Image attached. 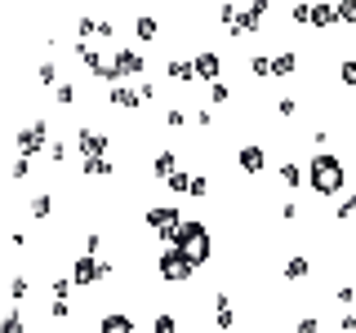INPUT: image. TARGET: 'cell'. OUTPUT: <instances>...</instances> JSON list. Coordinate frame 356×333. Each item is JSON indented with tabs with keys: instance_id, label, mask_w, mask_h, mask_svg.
Listing matches in <instances>:
<instances>
[{
	"instance_id": "obj_3",
	"label": "cell",
	"mask_w": 356,
	"mask_h": 333,
	"mask_svg": "<svg viewBox=\"0 0 356 333\" xmlns=\"http://www.w3.org/2000/svg\"><path fill=\"white\" fill-rule=\"evenodd\" d=\"M107 275H116V262H111V258H89V253H81V258L72 262L76 289H94L98 280H107Z\"/></svg>"
},
{
	"instance_id": "obj_17",
	"label": "cell",
	"mask_w": 356,
	"mask_h": 333,
	"mask_svg": "<svg viewBox=\"0 0 356 333\" xmlns=\"http://www.w3.org/2000/svg\"><path fill=\"white\" fill-rule=\"evenodd\" d=\"M165 76H170V80H178V85H192V80H196V67L183 62V58H170V62H165Z\"/></svg>"
},
{
	"instance_id": "obj_51",
	"label": "cell",
	"mask_w": 356,
	"mask_h": 333,
	"mask_svg": "<svg viewBox=\"0 0 356 333\" xmlns=\"http://www.w3.org/2000/svg\"><path fill=\"white\" fill-rule=\"evenodd\" d=\"M352 147H356V129H352Z\"/></svg>"
},
{
	"instance_id": "obj_13",
	"label": "cell",
	"mask_w": 356,
	"mask_h": 333,
	"mask_svg": "<svg viewBox=\"0 0 356 333\" xmlns=\"http://www.w3.org/2000/svg\"><path fill=\"white\" fill-rule=\"evenodd\" d=\"M214 325L222 333L236 329V311H232V293H227V289H218V293H214Z\"/></svg>"
},
{
	"instance_id": "obj_9",
	"label": "cell",
	"mask_w": 356,
	"mask_h": 333,
	"mask_svg": "<svg viewBox=\"0 0 356 333\" xmlns=\"http://www.w3.org/2000/svg\"><path fill=\"white\" fill-rule=\"evenodd\" d=\"M267 14H272V5H263V0H259V5H250V9H241V14H236V22H232V36H245V31H259V22L267 18Z\"/></svg>"
},
{
	"instance_id": "obj_5",
	"label": "cell",
	"mask_w": 356,
	"mask_h": 333,
	"mask_svg": "<svg viewBox=\"0 0 356 333\" xmlns=\"http://www.w3.org/2000/svg\"><path fill=\"white\" fill-rule=\"evenodd\" d=\"M156 271H161V280H165V284H187L196 266L187 262L178 249H161V258H156Z\"/></svg>"
},
{
	"instance_id": "obj_30",
	"label": "cell",
	"mask_w": 356,
	"mask_h": 333,
	"mask_svg": "<svg viewBox=\"0 0 356 333\" xmlns=\"http://www.w3.org/2000/svg\"><path fill=\"white\" fill-rule=\"evenodd\" d=\"M334 14H339V27H356V0H343V5H334Z\"/></svg>"
},
{
	"instance_id": "obj_16",
	"label": "cell",
	"mask_w": 356,
	"mask_h": 333,
	"mask_svg": "<svg viewBox=\"0 0 356 333\" xmlns=\"http://www.w3.org/2000/svg\"><path fill=\"white\" fill-rule=\"evenodd\" d=\"M143 67H147V62H143V53H134V49H120L116 53V71L120 76H143Z\"/></svg>"
},
{
	"instance_id": "obj_42",
	"label": "cell",
	"mask_w": 356,
	"mask_h": 333,
	"mask_svg": "<svg viewBox=\"0 0 356 333\" xmlns=\"http://www.w3.org/2000/svg\"><path fill=\"white\" fill-rule=\"evenodd\" d=\"M334 302H339V307H352V302H356V289H352V284H343L339 293H334Z\"/></svg>"
},
{
	"instance_id": "obj_28",
	"label": "cell",
	"mask_w": 356,
	"mask_h": 333,
	"mask_svg": "<svg viewBox=\"0 0 356 333\" xmlns=\"http://www.w3.org/2000/svg\"><path fill=\"white\" fill-rule=\"evenodd\" d=\"M98 31H103V22H98V18H89V14H81V18H76V36H98Z\"/></svg>"
},
{
	"instance_id": "obj_22",
	"label": "cell",
	"mask_w": 356,
	"mask_h": 333,
	"mask_svg": "<svg viewBox=\"0 0 356 333\" xmlns=\"http://www.w3.org/2000/svg\"><path fill=\"white\" fill-rule=\"evenodd\" d=\"M178 329H183V325H178L174 311H156V316H152V333H178Z\"/></svg>"
},
{
	"instance_id": "obj_15",
	"label": "cell",
	"mask_w": 356,
	"mask_h": 333,
	"mask_svg": "<svg viewBox=\"0 0 356 333\" xmlns=\"http://www.w3.org/2000/svg\"><path fill=\"white\" fill-rule=\"evenodd\" d=\"M307 275H312V258L307 253H289L285 258V280L298 284V280H307Z\"/></svg>"
},
{
	"instance_id": "obj_26",
	"label": "cell",
	"mask_w": 356,
	"mask_h": 333,
	"mask_svg": "<svg viewBox=\"0 0 356 333\" xmlns=\"http://www.w3.org/2000/svg\"><path fill=\"white\" fill-rule=\"evenodd\" d=\"M165 187H170L174 196H192V169H178V173H174Z\"/></svg>"
},
{
	"instance_id": "obj_11",
	"label": "cell",
	"mask_w": 356,
	"mask_h": 333,
	"mask_svg": "<svg viewBox=\"0 0 356 333\" xmlns=\"http://www.w3.org/2000/svg\"><path fill=\"white\" fill-rule=\"evenodd\" d=\"M236 164H241V173H245V178H254V173H259L263 164H267V151L259 147V142H245V147L236 151Z\"/></svg>"
},
{
	"instance_id": "obj_35",
	"label": "cell",
	"mask_w": 356,
	"mask_h": 333,
	"mask_svg": "<svg viewBox=\"0 0 356 333\" xmlns=\"http://www.w3.org/2000/svg\"><path fill=\"white\" fill-rule=\"evenodd\" d=\"M76 98H81V94H76V85H67V80H63L58 89H54V103H63V107H72Z\"/></svg>"
},
{
	"instance_id": "obj_24",
	"label": "cell",
	"mask_w": 356,
	"mask_h": 333,
	"mask_svg": "<svg viewBox=\"0 0 356 333\" xmlns=\"http://www.w3.org/2000/svg\"><path fill=\"white\" fill-rule=\"evenodd\" d=\"M134 31H138V40H156V31H161V22H156L152 14H138V18H134Z\"/></svg>"
},
{
	"instance_id": "obj_33",
	"label": "cell",
	"mask_w": 356,
	"mask_h": 333,
	"mask_svg": "<svg viewBox=\"0 0 356 333\" xmlns=\"http://www.w3.org/2000/svg\"><path fill=\"white\" fill-rule=\"evenodd\" d=\"M294 333H321V316H312V311H307V316H298L294 320Z\"/></svg>"
},
{
	"instance_id": "obj_14",
	"label": "cell",
	"mask_w": 356,
	"mask_h": 333,
	"mask_svg": "<svg viewBox=\"0 0 356 333\" xmlns=\"http://www.w3.org/2000/svg\"><path fill=\"white\" fill-rule=\"evenodd\" d=\"M178 169H183V160H178V151H161V155L152 160V173L161 178V182H170V178H174Z\"/></svg>"
},
{
	"instance_id": "obj_31",
	"label": "cell",
	"mask_w": 356,
	"mask_h": 333,
	"mask_svg": "<svg viewBox=\"0 0 356 333\" xmlns=\"http://www.w3.org/2000/svg\"><path fill=\"white\" fill-rule=\"evenodd\" d=\"M72 289H76L72 275H54V280H49V293L54 298H72Z\"/></svg>"
},
{
	"instance_id": "obj_2",
	"label": "cell",
	"mask_w": 356,
	"mask_h": 333,
	"mask_svg": "<svg viewBox=\"0 0 356 333\" xmlns=\"http://www.w3.org/2000/svg\"><path fill=\"white\" fill-rule=\"evenodd\" d=\"M343 182H348V169H343L339 155L316 151V155L307 160V187H312L316 196H339V191H343Z\"/></svg>"
},
{
	"instance_id": "obj_8",
	"label": "cell",
	"mask_w": 356,
	"mask_h": 333,
	"mask_svg": "<svg viewBox=\"0 0 356 333\" xmlns=\"http://www.w3.org/2000/svg\"><path fill=\"white\" fill-rule=\"evenodd\" d=\"M98 333H138V325H134V316H129V311L107 307L103 316H98Z\"/></svg>"
},
{
	"instance_id": "obj_44",
	"label": "cell",
	"mask_w": 356,
	"mask_h": 333,
	"mask_svg": "<svg viewBox=\"0 0 356 333\" xmlns=\"http://www.w3.org/2000/svg\"><path fill=\"white\" fill-rule=\"evenodd\" d=\"M98 249H103V236H98V231H89V236H85V253H89V258H94Z\"/></svg>"
},
{
	"instance_id": "obj_4",
	"label": "cell",
	"mask_w": 356,
	"mask_h": 333,
	"mask_svg": "<svg viewBox=\"0 0 356 333\" xmlns=\"http://www.w3.org/2000/svg\"><path fill=\"white\" fill-rule=\"evenodd\" d=\"M143 222L156 231V236L165 240V249L174 244V231L183 227V214H178V205H152V209H143Z\"/></svg>"
},
{
	"instance_id": "obj_12",
	"label": "cell",
	"mask_w": 356,
	"mask_h": 333,
	"mask_svg": "<svg viewBox=\"0 0 356 333\" xmlns=\"http://www.w3.org/2000/svg\"><path fill=\"white\" fill-rule=\"evenodd\" d=\"M107 103L116 107V111H138L143 107V94H138V89H129V85H111L107 89Z\"/></svg>"
},
{
	"instance_id": "obj_19",
	"label": "cell",
	"mask_w": 356,
	"mask_h": 333,
	"mask_svg": "<svg viewBox=\"0 0 356 333\" xmlns=\"http://www.w3.org/2000/svg\"><path fill=\"white\" fill-rule=\"evenodd\" d=\"M307 27H321V31H325V27H339L334 5H312V22H307Z\"/></svg>"
},
{
	"instance_id": "obj_1",
	"label": "cell",
	"mask_w": 356,
	"mask_h": 333,
	"mask_svg": "<svg viewBox=\"0 0 356 333\" xmlns=\"http://www.w3.org/2000/svg\"><path fill=\"white\" fill-rule=\"evenodd\" d=\"M170 249H178L192 266H205L209 258H214V231H209L205 222H196V218H183V227L174 231Z\"/></svg>"
},
{
	"instance_id": "obj_29",
	"label": "cell",
	"mask_w": 356,
	"mask_h": 333,
	"mask_svg": "<svg viewBox=\"0 0 356 333\" xmlns=\"http://www.w3.org/2000/svg\"><path fill=\"white\" fill-rule=\"evenodd\" d=\"M36 80L58 89V62H36Z\"/></svg>"
},
{
	"instance_id": "obj_18",
	"label": "cell",
	"mask_w": 356,
	"mask_h": 333,
	"mask_svg": "<svg viewBox=\"0 0 356 333\" xmlns=\"http://www.w3.org/2000/svg\"><path fill=\"white\" fill-rule=\"evenodd\" d=\"M294 71H298V53L294 49H281L272 58V76H294Z\"/></svg>"
},
{
	"instance_id": "obj_39",
	"label": "cell",
	"mask_w": 356,
	"mask_h": 333,
	"mask_svg": "<svg viewBox=\"0 0 356 333\" xmlns=\"http://www.w3.org/2000/svg\"><path fill=\"white\" fill-rule=\"evenodd\" d=\"M192 196H196V200L209 196V178H205V173H192Z\"/></svg>"
},
{
	"instance_id": "obj_34",
	"label": "cell",
	"mask_w": 356,
	"mask_h": 333,
	"mask_svg": "<svg viewBox=\"0 0 356 333\" xmlns=\"http://www.w3.org/2000/svg\"><path fill=\"white\" fill-rule=\"evenodd\" d=\"M339 80L348 85V89H356V58H343L339 62Z\"/></svg>"
},
{
	"instance_id": "obj_32",
	"label": "cell",
	"mask_w": 356,
	"mask_h": 333,
	"mask_svg": "<svg viewBox=\"0 0 356 333\" xmlns=\"http://www.w3.org/2000/svg\"><path fill=\"white\" fill-rule=\"evenodd\" d=\"M250 76L267 80V76H272V58H267V53H254V58H250Z\"/></svg>"
},
{
	"instance_id": "obj_36",
	"label": "cell",
	"mask_w": 356,
	"mask_h": 333,
	"mask_svg": "<svg viewBox=\"0 0 356 333\" xmlns=\"http://www.w3.org/2000/svg\"><path fill=\"white\" fill-rule=\"evenodd\" d=\"M289 22L307 27V22H312V5H289Z\"/></svg>"
},
{
	"instance_id": "obj_47",
	"label": "cell",
	"mask_w": 356,
	"mask_h": 333,
	"mask_svg": "<svg viewBox=\"0 0 356 333\" xmlns=\"http://www.w3.org/2000/svg\"><path fill=\"white\" fill-rule=\"evenodd\" d=\"M339 329L343 333H356V311H343V316H339Z\"/></svg>"
},
{
	"instance_id": "obj_38",
	"label": "cell",
	"mask_w": 356,
	"mask_h": 333,
	"mask_svg": "<svg viewBox=\"0 0 356 333\" xmlns=\"http://www.w3.org/2000/svg\"><path fill=\"white\" fill-rule=\"evenodd\" d=\"M334 218H339V222H348V218H356V196H348V200H343V205L334 209Z\"/></svg>"
},
{
	"instance_id": "obj_27",
	"label": "cell",
	"mask_w": 356,
	"mask_h": 333,
	"mask_svg": "<svg viewBox=\"0 0 356 333\" xmlns=\"http://www.w3.org/2000/svg\"><path fill=\"white\" fill-rule=\"evenodd\" d=\"M81 173H85V178H107V173H111V160H107V155H98V160H85Z\"/></svg>"
},
{
	"instance_id": "obj_23",
	"label": "cell",
	"mask_w": 356,
	"mask_h": 333,
	"mask_svg": "<svg viewBox=\"0 0 356 333\" xmlns=\"http://www.w3.org/2000/svg\"><path fill=\"white\" fill-rule=\"evenodd\" d=\"M27 293H31V275H22V271H18V275H9V298H14V307H18Z\"/></svg>"
},
{
	"instance_id": "obj_40",
	"label": "cell",
	"mask_w": 356,
	"mask_h": 333,
	"mask_svg": "<svg viewBox=\"0 0 356 333\" xmlns=\"http://www.w3.org/2000/svg\"><path fill=\"white\" fill-rule=\"evenodd\" d=\"M165 125H170V129H183V125H187L183 107H170V111H165Z\"/></svg>"
},
{
	"instance_id": "obj_20",
	"label": "cell",
	"mask_w": 356,
	"mask_h": 333,
	"mask_svg": "<svg viewBox=\"0 0 356 333\" xmlns=\"http://www.w3.org/2000/svg\"><path fill=\"white\" fill-rule=\"evenodd\" d=\"M276 178H281L285 187H298V182H307V169H303V164H294V160H285L281 169H276Z\"/></svg>"
},
{
	"instance_id": "obj_6",
	"label": "cell",
	"mask_w": 356,
	"mask_h": 333,
	"mask_svg": "<svg viewBox=\"0 0 356 333\" xmlns=\"http://www.w3.org/2000/svg\"><path fill=\"white\" fill-rule=\"evenodd\" d=\"M76 151H81V160H98V155L111 151V133H103V129H81V133H76Z\"/></svg>"
},
{
	"instance_id": "obj_21",
	"label": "cell",
	"mask_w": 356,
	"mask_h": 333,
	"mask_svg": "<svg viewBox=\"0 0 356 333\" xmlns=\"http://www.w3.org/2000/svg\"><path fill=\"white\" fill-rule=\"evenodd\" d=\"M27 214H31V218H49V214H54V196H49V191L31 196V200H27Z\"/></svg>"
},
{
	"instance_id": "obj_37",
	"label": "cell",
	"mask_w": 356,
	"mask_h": 333,
	"mask_svg": "<svg viewBox=\"0 0 356 333\" xmlns=\"http://www.w3.org/2000/svg\"><path fill=\"white\" fill-rule=\"evenodd\" d=\"M49 316H54V320H72V302H67V298H54Z\"/></svg>"
},
{
	"instance_id": "obj_25",
	"label": "cell",
	"mask_w": 356,
	"mask_h": 333,
	"mask_svg": "<svg viewBox=\"0 0 356 333\" xmlns=\"http://www.w3.org/2000/svg\"><path fill=\"white\" fill-rule=\"evenodd\" d=\"M0 333H27V325H22V307H9L5 320H0Z\"/></svg>"
},
{
	"instance_id": "obj_7",
	"label": "cell",
	"mask_w": 356,
	"mask_h": 333,
	"mask_svg": "<svg viewBox=\"0 0 356 333\" xmlns=\"http://www.w3.org/2000/svg\"><path fill=\"white\" fill-rule=\"evenodd\" d=\"M44 142H49V120H36V125L18 129V155H27V160L44 151Z\"/></svg>"
},
{
	"instance_id": "obj_46",
	"label": "cell",
	"mask_w": 356,
	"mask_h": 333,
	"mask_svg": "<svg viewBox=\"0 0 356 333\" xmlns=\"http://www.w3.org/2000/svg\"><path fill=\"white\" fill-rule=\"evenodd\" d=\"M236 14H241L236 5H218V22H227V27H232V22H236Z\"/></svg>"
},
{
	"instance_id": "obj_45",
	"label": "cell",
	"mask_w": 356,
	"mask_h": 333,
	"mask_svg": "<svg viewBox=\"0 0 356 333\" xmlns=\"http://www.w3.org/2000/svg\"><path fill=\"white\" fill-rule=\"evenodd\" d=\"M209 98H214V103H227V98H232V89L218 80V85H209Z\"/></svg>"
},
{
	"instance_id": "obj_41",
	"label": "cell",
	"mask_w": 356,
	"mask_h": 333,
	"mask_svg": "<svg viewBox=\"0 0 356 333\" xmlns=\"http://www.w3.org/2000/svg\"><path fill=\"white\" fill-rule=\"evenodd\" d=\"M27 173H31V160H27V155H18V160H14V169H9V178L18 182V178H27Z\"/></svg>"
},
{
	"instance_id": "obj_48",
	"label": "cell",
	"mask_w": 356,
	"mask_h": 333,
	"mask_svg": "<svg viewBox=\"0 0 356 333\" xmlns=\"http://www.w3.org/2000/svg\"><path fill=\"white\" fill-rule=\"evenodd\" d=\"M196 125H200V129L214 125V107H200V111H196Z\"/></svg>"
},
{
	"instance_id": "obj_50",
	"label": "cell",
	"mask_w": 356,
	"mask_h": 333,
	"mask_svg": "<svg viewBox=\"0 0 356 333\" xmlns=\"http://www.w3.org/2000/svg\"><path fill=\"white\" fill-rule=\"evenodd\" d=\"M281 218H285V222L298 218V205H294V200H285V205H281Z\"/></svg>"
},
{
	"instance_id": "obj_49",
	"label": "cell",
	"mask_w": 356,
	"mask_h": 333,
	"mask_svg": "<svg viewBox=\"0 0 356 333\" xmlns=\"http://www.w3.org/2000/svg\"><path fill=\"white\" fill-rule=\"evenodd\" d=\"M49 160H54V164L67 160V147H63V142H54V147H49Z\"/></svg>"
},
{
	"instance_id": "obj_10",
	"label": "cell",
	"mask_w": 356,
	"mask_h": 333,
	"mask_svg": "<svg viewBox=\"0 0 356 333\" xmlns=\"http://www.w3.org/2000/svg\"><path fill=\"white\" fill-rule=\"evenodd\" d=\"M192 67H196V80H209V85H218V76H222V58L214 49H200L196 58H192Z\"/></svg>"
},
{
	"instance_id": "obj_43",
	"label": "cell",
	"mask_w": 356,
	"mask_h": 333,
	"mask_svg": "<svg viewBox=\"0 0 356 333\" xmlns=\"http://www.w3.org/2000/svg\"><path fill=\"white\" fill-rule=\"evenodd\" d=\"M294 111H298L294 98H276V116H294Z\"/></svg>"
}]
</instances>
